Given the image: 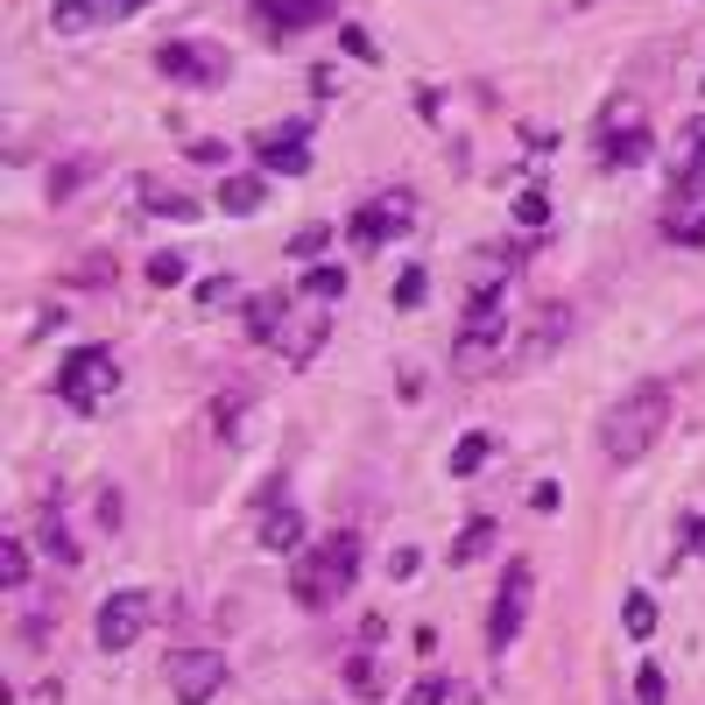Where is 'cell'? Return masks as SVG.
<instances>
[{
    "mask_svg": "<svg viewBox=\"0 0 705 705\" xmlns=\"http://www.w3.org/2000/svg\"><path fill=\"white\" fill-rule=\"evenodd\" d=\"M85 177H93V162H85V156H78V162H57V170H50V198H57V205H64V198H71V191H78V184H85Z\"/></svg>",
    "mask_w": 705,
    "mask_h": 705,
    "instance_id": "31",
    "label": "cell"
},
{
    "mask_svg": "<svg viewBox=\"0 0 705 705\" xmlns=\"http://www.w3.org/2000/svg\"><path fill=\"white\" fill-rule=\"evenodd\" d=\"M339 42H347V57H360V64L381 57V50H374V36H367V28H353V22H339Z\"/></svg>",
    "mask_w": 705,
    "mask_h": 705,
    "instance_id": "37",
    "label": "cell"
},
{
    "mask_svg": "<svg viewBox=\"0 0 705 705\" xmlns=\"http://www.w3.org/2000/svg\"><path fill=\"white\" fill-rule=\"evenodd\" d=\"M424 290H430V276H424V268H402V276H396V311H416V304H424Z\"/></svg>",
    "mask_w": 705,
    "mask_h": 705,
    "instance_id": "32",
    "label": "cell"
},
{
    "mask_svg": "<svg viewBox=\"0 0 705 705\" xmlns=\"http://www.w3.org/2000/svg\"><path fill=\"white\" fill-rule=\"evenodd\" d=\"M515 219H522V227H550V191H522V198H515Z\"/></svg>",
    "mask_w": 705,
    "mask_h": 705,
    "instance_id": "34",
    "label": "cell"
},
{
    "mask_svg": "<svg viewBox=\"0 0 705 705\" xmlns=\"http://www.w3.org/2000/svg\"><path fill=\"white\" fill-rule=\"evenodd\" d=\"M50 28L57 36H85V28H99V0H50Z\"/></svg>",
    "mask_w": 705,
    "mask_h": 705,
    "instance_id": "23",
    "label": "cell"
},
{
    "mask_svg": "<svg viewBox=\"0 0 705 705\" xmlns=\"http://www.w3.org/2000/svg\"><path fill=\"white\" fill-rule=\"evenodd\" d=\"M325 339H332V311H318V304H296L290 318H282V332H276V353H282V367H311V360L325 353Z\"/></svg>",
    "mask_w": 705,
    "mask_h": 705,
    "instance_id": "12",
    "label": "cell"
},
{
    "mask_svg": "<svg viewBox=\"0 0 705 705\" xmlns=\"http://www.w3.org/2000/svg\"><path fill=\"white\" fill-rule=\"evenodd\" d=\"M416 564H424V558H416L410 544H402V550H388V579H416Z\"/></svg>",
    "mask_w": 705,
    "mask_h": 705,
    "instance_id": "41",
    "label": "cell"
},
{
    "mask_svg": "<svg viewBox=\"0 0 705 705\" xmlns=\"http://www.w3.org/2000/svg\"><path fill=\"white\" fill-rule=\"evenodd\" d=\"M219 684H227V656H219V649H177L170 656V692H177V705H212Z\"/></svg>",
    "mask_w": 705,
    "mask_h": 705,
    "instance_id": "11",
    "label": "cell"
},
{
    "mask_svg": "<svg viewBox=\"0 0 705 705\" xmlns=\"http://www.w3.org/2000/svg\"><path fill=\"white\" fill-rule=\"evenodd\" d=\"M664 430H670V388L642 381V388H628V396L607 410V424H599V452H607V466H642V459L664 445Z\"/></svg>",
    "mask_w": 705,
    "mask_h": 705,
    "instance_id": "1",
    "label": "cell"
},
{
    "mask_svg": "<svg viewBox=\"0 0 705 705\" xmlns=\"http://www.w3.org/2000/svg\"><path fill=\"white\" fill-rule=\"evenodd\" d=\"M670 198L678 205L705 198V120H692V127L678 134V148H670Z\"/></svg>",
    "mask_w": 705,
    "mask_h": 705,
    "instance_id": "14",
    "label": "cell"
},
{
    "mask_svg": "<svg viewBox=\"0 0 705 705\" xmlns=\"http://www.w3.org/2000/svg\"><path fill=\"white\" fill-rule=\"evenodd\" d=\"M487 452H494V438H487V430L459 438V445H452V479H473L479 466H487Z\"/></svg>",
    "mask_w": 705,
    "mask_h": 705,
    "instance_id": "26",
    "label": "cell"
},
{
    "mask_svg": "<svg viewBox=\"0 0 705 705\" xmlns=\"http://www.w3.org/2000/svg\"><path fill=\"white\" fill-rule=\"evenodd\" d=\"M530 262V247L522 240H508V247H479L473 254V268H466V296H479V290H508V276Z\"/></svg>",
    "mask_w": 705,
    "mask_h": 705,
    "instance_id": "16",
    "label": "cell"
},
{
    "mask_svg": "<svg viewBox=\"0 0 705 705\" xmlns=\"http://www.w3.org/2000/svg\"><path fill=\"white\" fill-rule=\"evenodd\" d=\"M262 198H268V184H262V177H227L212 205H219L227 219H254V212H262Z\"/></svg>",
    "mask_w": 705,
    "mask_h": 705,
    "instance_id": "20",
    "label": "cell"
},
{
    "mask_svg": "<svg viewBox=\"0 0 705 705\" xmlns=\"http://www.w3.org/2000/svg\"><path fill=\"white\" fill-rule=\"evenodd\" d=\"M621 628H628L635 642H649V635H656V599H649V593H628V607H621Z\"/></svg>",
    "mask_w": 705,
    "mask_h": 705,
    "instance_id": "28",
    "label": "cell"
},
{
    "mask_svg": "<svg viewBox=\"0 0 705 705\" xmlns=\"http://www.w3.org/2000/svg\"><path fill=\"white\" fill-rule=\"evenodd\" d=\"M684 550H692V558H705V515L684 522Z\"/></svg>",
    "mask_w": 705,
    "mask_h": 705,
    "instance_id": "46",
    "label": "cell"
},
{
    "mask_svg": "<svg viewBox=\"0 0 705 705\" xmlns=\"http://www.w3.org/2000/svg\"><path fill=\"white\" fill-rule=\"evenodd\" d=\"M290 296H282V290H268V296H254V304H247V339H262V347H276V332H282V318H290Z\"/></svg>",
    "mask_w": 705,
    "mask_h": 705,
    "instance_id": "19",
    "label": "cell"
},
{
    "mask_svg": "<svg viewBox=\"0 0 705 705\" xmlns=\"http://www.w3.org/2000/svg\"><path fill=\"white\" fill-rule=\"evenodd\" d=\"M501 347H508V290H479V296H466V318H459V339H452L459 374H487V367H501Z\"/></svg>",
    "mask_w": 705,
    "mask_h": 705,
    "instance_id": "3",
    "label": "cell"
},
{
    "mask_svg": "<svg viewBox=\"0 0 705 705\" xmlns=\"http://www.w3.org/2000/svg\"><path fill=\"white\" fill-rule=\"evenodd\" d=\"M113 388H120V367H113L107 347H71L64 360H57V402H64V410L93 416Z\"/></svg>",
    "mask_w": 705,
    "mask_h": 705,
    "instance_id": "4",
    "label": "cell"
},
{
    "mask_svg": "<svg viewBox=\"0 0 705 705\" xmlns=\"http://www.w3.org/2000/svg\"><path fill=\"white\" fill-rule=\"evenodd\" d=\"M134 205H142L148 219H184V227H191V219L205 212L198 198H184V191H177V184H162V177H148V170L134 177Z\"/></svg>",
    "mask_w": 705,
    "mask_h": 705,
    "instance_id": "17",
    "label": "cell"
},
{
    "mask_svg": "<svg viewBox=\"0 0 705 705\" xmlns=\"http://www.w3.org/2000/svg\"><path fill=\"white\" fill-rule=\"evenodd\" d=\"M530 508H536V515H550V508H558V487H550V479H544V487H530Z\"/></svg>",
    "mask_w": 705,
    "mask_h": 705,
    "instance_id": "45",
    "label": "cell"
},
{
    "mask_svg": "<svg viewBox=\"0 0 705 705\" xmlns=\"http://www.w3.org/2000/svg\"><path fill=\"white\" fill-rule=\"evenodd\" d=\"M184 276H191V262H184V254H156V262H148V282H156V290H177Z\"/></svg>",
    "mask_w": 705,
    "mask_h": 705,
    "instance_id": "33",
    "label": "cell"
},
{
    "mask_svg": "<svg viewBox=\"0 0 705 705\" xmlns=\"http://www.w3.org/2000/svg\"><path fill=\"white\" fill-rule=\"evenodd\" d=\"M304 296H311V304H339V296H347V268L304 262Z\"/></svg>",
    "mask_w": 705,
    "mask_h": 705,
    "instance_id": "22",
    "label": "cell"
},
{
    "mask_svg": "<svg viewBox=\"0 0 705 705\" xmlns=\"http://www.w3.org/2000/svg\"><path fill=\"white\" fill-rule=\"evenodd\" d=\"M311 93L332 99V93H339V71H332V64H318V71H311Z\"/></svg>",
    "mask_w": 705,
    "mask_h": 705,
    "instance_id": "43",
    "label": "cell"
},
{
    "mask_svg": "<svg viewBox=\"0 0 705 705\" xmlns=\"http://www.w3.org/2000/svg\"><path fill=\"white\" fill-rule=\"evenodd\" d=\"M227 296H233V282H227V276H205V282H198V304H205V311L227 304Z\"/></svg>",
    "mask_w": 705,
    "mask_h": 705,
    "instance_id": "40",
    "label": "cell"
},
{
    "mask_svg": "<svg viewBox=\"0 0 705 705\" xmlns=\"http://www.w3.org/2000/svg\"><path fill=\"white\" fill-rule=\"evenodd\" d=\"M564 339H572V304H536L530 325H522V332H508L501 367H508V374H530V367H544V360L558 353Z\"/></svg>",
    "mask_w": 705,
    "mask_h": 705,
    "instance_id": "5",
    "label": "cell"
},
{
    "mask_svg": "<svg viewBox=\"0 0 705 705\" xmlns=\"http://www.w3.org/2000/svg\"><path fill=\"white\" fill-rule=\"evenodd\" d=\"M402 705H452V678H445V670H430V678H416L410 692H402Z\"/></svg>",
    "mask_w": 705,
    "mask_h": 705,
    "instance_id": "30",
    "label": "cell"
},
{
    "mask_svg": "<svg viewBox=\"0 0 705 705\" xmlns=\"http://www.w3.org/2000/svg\"><path fill=\"white\" fill-rule=\"evenodd\" d=\"M156 71H162L170 85H198V93H212V85H227L233 57L219 50V42L184 36V42H162V50H156Z\"/></svg>",
    "mask_w": 705,
    "mask_h": 705,
    "instance_id": "7",
    "label": "cell"
},
{
    "mask_svg": "<svg viewBox=\"0 0 705 705\" xmlns=\"http://www.w3.org/2000/svg\"><path fill=\"white\" fill-rule=\"evenodd\" d=\"M353 579H360V536H325L311 558H296V572H290V599L304 613H325L332 607V593H353Z\"/></svg>",
    "mask_w": 705,
    "mask_h": 705,
    "instance_id": "2",
    "label": "cell"
},
{
    "mask_svg": "<svg viewBox=\"0 0 705 705\" xmlns=\"http://www.w3.org/2000/svg\"><path fill=\"white\" fill-rule=\"evenodd\" d=\"M664 240H678V247H705V198H692V205H670Z\"/></svg>",
    "mask_w": 705,
    "mask_h": 705,
    "instance_id": "21",
    "label": "cell"
},
{
    "mask_svg": "<svg viewBox=\"0 0 705 705\" xmlns=\"http://www.w3.org/2000/svg\"><path fill=\"white\" fill-rule=\"evenodd\" d=\"M254 544H262L268 558H290V550H304V515H296L290 501L262 508V522H254Z\"/></svg>",
    "mask_w": 705,
    "mask_h": 705,
    "instance_id": "18",
    "label": "cell"
},
{
    "mask_svg": "<svg viewBox=\"0 0 705 705\" xmlns=\"http://www.w3.org/2000/svg\"><path fill=\"white\" fill-rule=\"evenodd\" d=\"M416 219V205H410V191H381V198H367L353 212V227H347V240H353V254H374V247H388L402 227Z\"/></svg>",
    "mask_w": 705,
    "mask_h": 705,
    "instance_id": "9",
    "label": "cell"
},
{
    "mask_svg": "<svg viewBox=\"0 0 705 705\" xmlns=\"http://www.w3.org/2000/svg\"><path fill=\"white\" fill-rule=\"evenodd\" d=\"M247 148H254V162H262L268 177H304V170H311V127H304V120H282V127H262Z\"/></svg>",
    "mask_w": 705,
    "mask_h": 705,
    "instance_id": "10",
    "label": "cell"
},
{
    "mask_svg": "<svg viewBox=\"0 0 705 705\" xmlns=\"http://www.w3.org/2000/svg\"><path fill=\"white\" fill-rule=\"evenodd\" d=\"M0 586L28 593V544H22V536H0Z\"/></svg>",
    "mask_w": 705,
    "mask_h": 705,
    "instance_id": "25",
    "label": "cell"
},
{
    "mask_svg": "<svg viewBox=\"0 0 705 705\" xmlns=\"http://www.w3.org/2000/svg\"><path fill=\"white\" fill-rule=\"evenodd\" d=\"M649 127L635 120V107H613L607 113V142H599V162L607 170H635V162H649Z\"/></svg>",
    "mask_w": 705,
    "mask_h": 705,
    "instance_id": "13",
    "label": "cell"
},
{
    "mask_svg": "<svg viewBox=\"0 0 705 705\" xmlns=\"http://www.w3.org/2000/svg\"><path fill=\"white\" fill-rule=\"evenodd\" d=\"M162 613V599L148 593V586H127V593H113L107 607H99V621H93V635H99V649L120 656V649H134V642L148 635V621Z\"/></svg>",
    "mask_w": 705,
    "mask_h": 705,
    "instance_id": "6",
    "label": "cell"
},
{
    "mask_svg": "<svg viewBox=\"0 0 705 705\" xmlns=\"http://www.w3.org/2000/svg\"><path fill=\"white\" fill-rule=\"evenodd\" d=\"M494 536H501V530H494L487 515H473L466 530H459V544H452V564H479V558L494 550Z\"/></svg>",
    "mask_w": 705,
    "mask_h": 705,
    "instance_id": "24",
    "label": "cell"
},
{
    "mask_svg": "<svg viewBox=\"0 0 705 705\" xmlns=\"http://www.w3.org/2000/svg\"><path fill=\"white\" fill-rule=\"evenodd\" d=\"M240 410H247V396H219L212 402V430H219V438H233V430H240Z\"/></svg>",
    "mask_w": 705,
    "mask_h": 705,
    "instance_id": "36",
    "label": "cell"
},
{
    "mask_svg": "<svg viewBox=\"0 0 705 705\" xmlns=\"http://www.w3.org/2000/svg\"><path fill=\"white\" fill-rule=\"evenodd\" d=\"M332 8H339V0H262V28L276 42H290V36H304V28L332 22Z\"/></svg>",
    "mask_w": 705,
    "mask_h": 705,
    "instance_id": "15",
    "label": "cell"
},
{
    "mask_svg": "<svg viewBox=\"0 0 705 705\" xmlns=\"http://www.w3.org/2000/svg\"><path fill=\"white\" fill-rule=\"evenodd\" d=\"M191 162H227V142H191Z\"/></svg>",
    "mask_w": 705,
    "mask_h": 705,
    "instance_id": "44",
    "label": "cell"
},
{
    "mask_svg": "<svg viewBox=\"0 0 705 705\" xmlns=\"http://www.w3.org/2000/svg\"><path fill=\"white\" fill-rule=\"evenodd\" d=\"M325 240H332V227H304V233L290 240V254H296V262H311V254H318Z\"/></svg>",
    "mask_w": 705,
    "mask_h": 705,
    "instance_id": "38",
    "label": "cell"
},
{
    "mask_svg": "<svg viewBox=\"0 0 705 705\" xmlns=\"http://www.w3.org/2000/svg\"><path fill=\"white\" fill-rule=\"evenodd\" d=\"M71 282H113V262H99V254H93V262L71 268Z\"/></svg>",
    "mask_w": 705,
    "mask_h": 705,
    "instance_id": "42",
    "label": "cell"
},
{
    "mask_svg": "<svg viewBox=\"0 0 705 705\" xmlns=\"http://www.w3.org/2000/svg\"><path fill=\"white\" fill-rule=\"evenodd\" d=\"M148 0H99V28H113V22H127V14H142Z\"/></svg>",
    "mask_w": 705,
    "mask_h": 705,
    "instance_id": "39",
    "label": "cell"
},
{
    "mask_svg": "<svg viewBox=\"0 0 705 705\" xmlns=\"http://www.w3.org/2000/svg\"><path fill=\"white\" fill-rule=\"evenodd\" d=\"M530 586H536V564L530 558H508L501 572V593H494V613H487V649L508 656L522 635V613H530Z\"/></svg>",
    "mask_w": 705,
    "mask_h": 705,
    "instance_id": "8",
    "label": "cell"
},
{
    "mask_svg": "<svg viewBox=\"0 0 705 705\" xmlns=\"http://www.w3.org/2000/svg\"><path fill=\"white\" fill-rule=\"evenodd\" d=\"M347 684H353L360 698H381V670H374V656H367V649H353V656H347Z\"/></svg>",
    "mask_w": 705,
    "mask_h": 705,
    "instance_id": "29",
    "label": "cell"
},
{
    "mask_svg": "<svg viewBox=\"0 0 705 705\" xmlns=\"http://www.w3.org/2000/svg\"><path fill=\"white\" fill-rule=\"evenodd\" d=\"M635 698H642V705H664V698H670V684H664V670H656V664L635 670Z\"/></svg>",
    "mask_w": 705,
    "mask_h": 705,
    "instance_id": "35",
    "label": "cell"
},
{
    "mask_svg": "<svg viewBox=\"0 0 705 705\" xmlns=\"http://www.w3.org/2000/svg\"><path fill=\"white\" fill-rule=\"evenodd\" d=\"M36 544H42V558H57V564H78V544H71V530L57 515H42L36 522Z\"/></svg>",
    "mask_w": 705,
    "mask_h": 705,
    "instance_id": "27",
    "label": "cell"
}]
</instances>
